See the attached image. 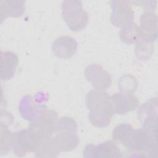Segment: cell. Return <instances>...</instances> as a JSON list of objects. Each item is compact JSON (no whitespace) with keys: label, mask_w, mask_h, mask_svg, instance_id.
<instances>
[{"label":"cell","mask_w":158,"mask_h":158,"mask_svg":"<svg viewBox=\"0 0 158 158\" xmlns=\"http://www.w3.org/2000/svg\"><path fill=\"white\" fill-rule=\"evenodd\" d=\"M136 55L138 58L144 59L149 58L152 51V44L143 40L139 36L136 42Z\"/></svg>","instance_id":"18"},{"label":"cell","mask_w":158,"mask_h":158,"mask_svg":"<svg viewBox=\"0 0 158 158\" xmlns=\"http://www.w3.org/2000/svg\"><path fill=\"white\" fill-rule=\"evenodd\" d=\"M110 98L115 113L120 115L135 110L139 103L138 98L130 93H117Z\"/></svg>","instance_id":"12"},{"label":"cell","mask_w":158,"mask_h":158,"mask_svg":"<svg viewBox=\"0 0 158 158\" xmlns=\"http://www.w3.org/2000/svg\"><path fill=\"white\" fill-rule=\"evenodd\" d=\"M112 12L110 17L112 23L119 27H124L131 22L134 19V12L127 1H112Z\"/></svg>","instance_id":"9"},{"label":"cell","mask_w":158,"mask_h":158,"mask_svg":"<svg viewBox=\"0 0 158 158\" xmlns=\"http://www.w3.org/2000/svg\"><path fill=\"white\" fill-rule=\"evenodd\" d=\"M18 57L11 51H2L1 53V80H8L14 75L15 69L18 64Z\"/></svg>","instance_id":"14"},{"label":"cell","mask_w":158,"mask_h":158,"mask_svg":"<svg viewBox=\"0 0 158 158\" xmlns=\"http://www.w3.org/2000/svg\"><path fill=\"white\" fill-rule=\"evenodd\" d=\"M59 153L56 150L53 143L52 136L45 138L35 152L36 157H57Z\"/></svg>","instance_id":"16"},{"label":"cell","mask_w":158,"mask_h":158,"mask_svg":"<svg viewBox=\"0 0 158 158\" xmlns=\"http://www.w3.org/2000/svg\"><path fill=\"white\" fill-rule=\"evenodd\" d=\"M157 101L152 98L142 105L138 111V118L143 128L154 135H157Z\"/></svg>","instance_id":"7"},{"label":"cell","mask_w":158,"mask_h":158,"mask_svg":"<svg viewBox=\"0 0 158 158\" xmlns=\"http://www.w3.org/2000/svg\"><path fill=\"white\" fill-rule=\"evenodd\" d=\"M112 138L131 152L148 153L152 157L157 153V135L143 128L134 129L128 123H120L114 128Z\"/></svg>","instance_id":"1"},{"label":"cell","mask_w":158,"mask_h":158,"mask_svg":"<svg viewBox=\"0 0 158 158\" xmlns=\"http://www.w3.org/2000/svg\"><path fill=\"white\" fill-rule=\"evenodd\" d=\"M77 125L71 117H63L57 120L54 136L52 139L58 152L70 151L75 149L79 144L80 140L77 135Z\"/></svg>","instance_id":"3"},{"label":"cell","mask_w":158,"mask_h":158,"mask_svg":"<svg viewBox=\"0 0 158 158\" xmlns=\"http://www.w3.org/2000/svg\"><path fill=\"white\" fill-rule=\"evenodd\" d=\"M62 14L64 20L72 31H80L87 24L88 14L80 1H63Z\"/></svg>","instance_id":"4"},{"label":"cell","mask_w":158,"mask_h":158,"mask_svg":"<svg viewBox=\"0 0 158 158\" xmlns=\"http://www.w3.org/2000/svg\"><path fill=\"white\" fill-rule=\"evenodd\" d=\"M120 36L121 40L127 44L136 43L139 36V27L134 22L122 28Z\"/></svg>","instance_id":"17"},{"label":"cell","mask_w":158,"mask_h":158,"mask_svg":"<svg viewBox=\"0 0 158 158\" xmlns=\"http://www.w3.org/2000/svg\"><path fill=\"white\" fill-rule=\"evenodd\" d=\"M85 75L95 89L105 91L112 84V78L109 73L98 64L88 65L85 70Z\"/></svg>","instance_id":"8"},{"label":"cell","mask_w":158,"mask_h":158,"mask_svg":"<svg viewBox=\"0 0 158 158\" xmlns=\"http://www.w3.org/2000/svg\"><path fill=\"white\" fill-rule=\"evenodd\" d=\"M78 43L73 38L62 36L57 38L52 44V52L59 58L67 59L72 57L77 52Z\"/></svg>","instance_id":"13"},{"label":"cell","mask_w":158,"mask_h":158,"mask_svg":"<svg viewBox=\"0 0 158 158\" xmlns=\"http://www.w3.org/2000/svg\"><path fill=\"white\" fill-rule=\"evenodd\" d=\"M139 37L144 41L152 44L157 36V18L150 11L144 12L140 17Z\"/></svg>","instance_id":"11"},{"label":"cell","mask_w":158,"mask_h":158,"mask_svg":"<svg viewBox=\"0 0 158 158\" xmlns=\"http://www.w3.org/2000/svg\"><path fill=\"white\" fill-rule=\"evenodd\" d=\"M86 104L89 110V118L91 123L98 127L109 125L114 109L109 94L104 90L93 89L86 96Z\"/></svg>","instance_id":"2"},{"label":"cell","mask_w":158,"mask_h":158,"mask_svg":"<svg viewBox=\"0 0 158 158\" xmlns=\"http://www.w3.org/2000/svg\"><path fill=\"white\" fill-rule=\"evenodd\" d=\"M43 139L36 131L29 127L27 129L15 132L12 146L14 152L20 157L28 152H35Z\"/></svg>","instance_id":"5"},{"label":"cell","mask_w":158,"mask_h":158,"mask_svg":"<svg viewBox=\"0 0 158 158\" xmlns=\"http://www.w3.org/2000/svg\"><path fill=\"white\" fill-rule=\"evenodd\" d=\"M57 120V113L51 110H43L30 124L29 128L36 131L42 138L52 136Z\"/></svg>","instance_id":"6"},{"label":"cell","mask_w":158,"mask_h":158,"mask_svg":"<svg viewBox=\"0 0 158 158\" xmlns=\"http://www.w3.org/2000/svg\"><path fill=\"white\" fill-rule=\"evenodd\" d=\"M85 157L102 158H119L122 152L114 142L110 140L106 141L96 146L91 144L85 146L83 151Z\"/></svg>","instance_id":"10"},{"label":"cell","mask_w":158,"mask_h":158,"mask_svg":"<svg viewBox=\"0 0 158 158\" xmlns=\"http://www.w3.org/2000/svg\"><path fill=\"white\" fill-rule=\"evenodd\" d=\"M25 2L24 1H1V17L3 15H5V18L22 15L25 10Z\"/></svg>","instance_id":"15"}]
</instances>
